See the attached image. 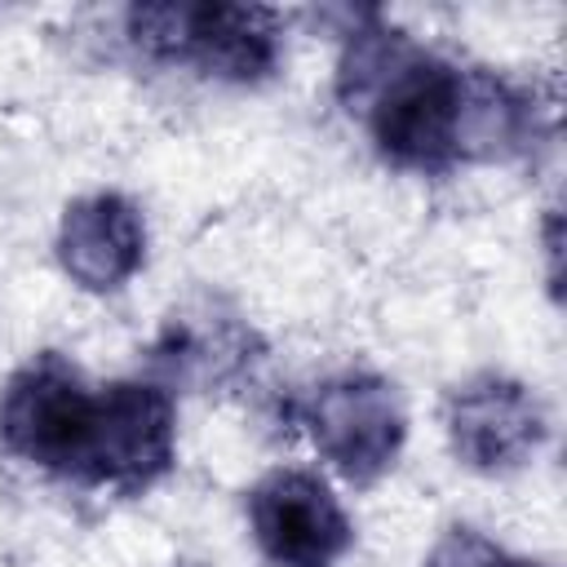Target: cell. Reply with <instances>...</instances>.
I'll return each instance as SVG.
<instances>
[{
	"label": "cell",
	"instance_id": "1",
	"mask_svg": "<svg viewBox=\"0 0 567 567\" xmlns=\"http://www.w3.org/2000/svg\"><path fill=\"white\" fill-rule=\"evenodd\" d=\"M337 97L394 168L447 173L465 159H501L527 146L536 120L523 93L487 71H465L381 13L346 31Z\"/></svg>",
	"mask_w": 567,
	"mask_h": 567
},
{
	"label": "cell",
	"instance_id": "2",
	"mask_svg": "<svg viewBox=\"0 0 567 567\" xmlns=\"http://www.w3.org/2000/svg\"><path fill=\"white\" fill-rule=\"evenodd\" d=\"M102 416V385H89L58 350L27 359L0 390V443L58 478L89 487L97 478Z\"/></svg>",
	"mask_w": 567,
	"mask_h": 567
},
{
	"label": "cell",
	"instance_id": "3",
	"mask_svg": "<svg viewBox=\"0 0 567 567\" xmlns=\"http://www.w3.org/2000/svg\"><path fill=\"white\" fill-rule=\"evenodd\" d=\"M124 31L137 53L230 84L266 80L284 49V18L261 4H133Z\"/></svg>",
	"mask_w": 567,
	"mask_h": 567
},
{
	"label": "cell",
	"instance_id": "4",
	"mask_svg": "<svg viewBox=\"0 0 567 567\" xmlns=\"http://www.w3.org/2000/svg\"><path fill=\"white\" fill-rule=\"evenodd\" d=\"M301 425L319 456L354 487L377 483L408 439V412L399 390L368 368L323 377L301 403Z\"/></svg>",
	"mask_w": 567,
	"mask_h": 567
},
{
	"label": "cell",
	"instance_id": "5",
	"mask_svg": "<svg viewBox=\"0 0 567 567\" xmlns=\"http://www.w3.org/2000/svg\"><path fill=\"white\" fill-rule=\"evenodd\" d=\"M248 527L275 567H337L354 545L341 501L310 470H270L248 492Z\"/></svg>",
	"mask_w": 567,
	"mask_h": 567
},
{
	"label": "cell",
	"instance_id": "6",
	"mask_svg": "<svg viewBox=\"0 0 567 567\" xmlns=\"http://www.w3.org/2000/svg\"><path fill=\"white\" fill-rule=\"evenodd\" d=\"M443 421L456 461H465L478 474H509L527 465L549 434L540 399L523 381L501 372H478L452 385Z\"/></svg>",
	"mask_w": 567,
	"mask_h": 567
},
{
	"label": "cell",
	"instance_id": "7",
	"mask_svg": "<svg viewBox=\"0 0 567 567\" xmlns=\"http://www.w3.org/2000/svg\"><path fill=\"white\" fill-rule=\"evenodd\" d=\"M102 447L93 487L142 492L168 474L177 452V403L159 381L102 385Z\"/></svg>",
	"mask_w": 567,
	"mask_h": 567
},
{
	"label": "cell",
	"instance_id": "8",
	"mask_svg": "<svg viewBox=\"0 0 567 567\" xmlns=\"http://www.w3.org/2000/svg\"><path fill=\"white\" fill-rule=\"evenodd\" d=\"M257 359V332L239 310H230L221 297H190L177 310H168L155 346H151V368L155 381L168 385H190V390H213L239 377Z\"/></svg>",
	"mask_w": 567,
	"mask_h": 567
},
{
	"label": "cell",
	"instance_id": "9",
	"mask_svg": "<svg viewBox=\"0 0 567 567\" xmlns=\"http://www.w3.org/2000/svg\"><path fill=\"white\" fill-rule=\"evenodd\" d=\"M58 261L84 292L124 288L146 261V221L120 190H93L66 204L58 226Z\"/></svg>",
	"mask_w": 567,
	"mask_h": 567
},
{
	"label": "cell",
	"instance_id": "10",
	"mask_svg": "<svg viewBox=\"0 0 567 567\" xmlns=\"http://www.w3.org/2000/svg\"><path fill=\"white\" fill-rule=\"evenodd\" d=\"M425 567H545V563H532V558H514L505 554L501 545H492L487 536H478L474 527H452L434 554L425 558Z\"/></svg>",
	"mask_w": 567,
	"mask_h": 567
}]
</instances>
